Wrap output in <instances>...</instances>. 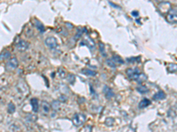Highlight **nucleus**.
I'll use <instances>...</instances> for the list:
<instances>
[{
  "instance_id": "2",
  "label": "nucleus",
  "mask_w": 177,
  "mask_h": 132,
  "mask_svg": "<svg viewBox=\"0 0 177 132\" xmlns=\"http://www.w3.org/2000/svg\"><path fill=\"white\" fill-rule=\"evenodd\" d=\"M44 43L52 50H55L59 47V42L57 41V39L53 36H50V37L46 38V40L44 41Z\"/></svg>"
},
{
  "instance_id": "8",
  "label": "nucleus",
  "mask_w": 177,
  "mask_h": 132,
  "mask_svg": "<svg viewBox=\"0 0 177 132\" xmlns=\"http://www.w3.org/2000/svg\"><path fill=\"white\" fill-rule=\"evenodd\" d=\"M86 42V45L90 49V50L91 51H93L94 50V49H95V42H94V41L90 38V37H86L85 38V40H84L83 41H82L81 42V45L82 44H83V43H85Z\"/></svg>"
},
{
  "instance_id": "13",
  "label": "nucleus",
  "mask_w": 177,
  "mask_h": 132,
  "mask_svg": "<svg viewBox=\"0 0 177 132\" xmlns=\"http://www.w3.org/2000/svg\"><path fill=\"white\" fill-rule=\"evenodd\" d=\"M136 90L138 91V92L144 94V93H147L149 92V88L146 85H139V86H137Z\"/></svg>"
},
{
  "instance_id": "21",
  "label": "nucleus",
  "mask_w": 177,
  "mask_h": 132,
  "mask_svg": "<svg viewBox=\"0 0 177 132\" xmlns=\"http://www.w3.org/2000/svg\"><path fill=\"white\" fill-rule=\"evenodd\" d=\"M104 123L107 125V126H113L114 123V119L112 118V117H107L104 121Z\"/></svg>"
},
{
  "instance_id": "14",
  "label": "nucleus",
  "mask_w": 177,
  "mask_h": 132,
  "mask_svg": "<svg viewBox=\"0 0 177 132\" xmlns=\"http://www.w3.org/2000/svg\"><path fill=\"white\" fill-rule=\"evenodd\" d=\"M81 72L85 74V75H87V76H96L97 75V72L96 71H91L90 69H83L81 71Z\"/></svg>"
},
{
  "instance_id": "11",
  "label": "nucleus",
  "mask_w": 177,
  "mask_h": 132,
  "mask_svg": "<svg viewBox=\"0 0 177 132\" xmlns=\"http://www.w3.org/2000/svg\"><path fill=\"white\" fill-rule=\"evenodd\" d=\"M30 102H31L32 110L35 112V113H36V112L38 111V109H39V103H38L37 99L34 98V99H32Z\"/></svg>"
},
{
  "instance_id": "28",
  "label": "nucleus",
  "mask_w": 177,
  "mask_h": 132,
  "mask_svg": "<svg viewBox=\"0 0 177 132\" xmlns=\"http://www.w3.org/2000/svg\"><path fill=\"white\" fill-rule=\"evenodd\" d=\"M132 15H133L134 17H137V16L139 15V12L136 11H132Z\"/></svg>"
},
{
  "instance_id": "10",
  "label": "nucleus",
  "mask_w": 177,
  "mask_h": 132,
  "mask_svg": "<svg viewBox=\"0 0 177 132\" xmlns=\"http://www.w3.org/2000/svg\"><path fill=\"white\" fill-rule=\"evenodd\" d=\"M153 100L154 101H159V100H164L165 98H166V94H165V92L162 91H159L156 92L154 95H153Z\"/></svg>"
},
{
  "instance_id": "7",
  "label": "nucleus",
  "mask_w": 177,
  "mask_h": 132,
  "mask_svg": "<svg viewBox=\"0 0 177 132\" xmlns=\"http://www.w3.org/2000/svg\"><path fill=\"white\" fill-rule=\"evenodd\" d=\"M29 42L24 40H21L17 44H16V49L19 51H25L28 50L29 48Z\"/></svg>"
},
{
  "instance_id": "17",
  "label": "nucleus",
  "mask_w": 177,
  "mask_h": 132,
  "mask_svg": "<svg viewBox=\"0 0 177 132\" xmlns=\"http://www.w3.org/2000/svg\"><path fill=\"white\" fill-rule=\"evenodd\" d=\"M112 59L114 60L116 64H122L124 61H123V59L121 58V57H120L119 56H114L113 57H112Z\"/></svg>"
},
{
  "instance_id": "3",
  "label": "nucleus",
  "mask_w": 177,
  "mask_h": 132,
  "mask_svg": "<svg viewBox=\"0 0 177 132\" xmlns=\"http://www.w3.org/2000/svg\"><path fill=\"white\" fill-rule=\"evenodd\" d=\"M85 120H86V117L83 114H76L73 118V123L74 126L76 127H79L81 125H83L84 122H85Z\"/></svg>"
},
{
  "instance_id": "26",
  "label": "nucleus",
  "mask_w": 177,
  "mask_h": 132,
  "mask_svg": "<svg viewBox=\"0 0 177 132\" xmlns=\"http://www.w3.org/2000/svg\"><path fill=\"white\" fill-rule=\"evenodd\" d=\"M140 60V57H131V58H128L127 61L128 62H134V61H139Z\"/></svg>"
},
{
  "instance_id": "16",
  "label": "nucleus",
  "mask_w": 177,
  "mask_h": 132,
  "mask_svg": "<svg viewBox=\"0 0 177 132\" xmlns=\"http://www.w3.org/2000/svg\"><path fill=\"white\" fill-rule=\"evenodd\" d=\"M9 57H11V54L9 51L5 50L1 53V61H3V60H5V59H7V58H9Z\"/></svg>"
},
{
  "instance_id": "19",
  "label": "nucleus",
  "mask_w": 177,
  "mask_h": 132,
  "mask_svg": "<svg viewBox=\"0 0 177 132\" xmlns=\"http://www.w3.org/2000/svg\"><path fill=\"white\" fill-rule=\"evenodd\" d=\"M35 24H36V27L38 28V30L40 31L41 33H43L44 32V26L43 25L42 23L40 22V21H36V22H35Z\"/></svg>"
},
{
  "instance_id": "24",
  "label": "nucleus",
  "mask_w": 177,
  "mask_h": 132,
  "mask_svg": "<svg viewBox=\"0 0 177 132\" xmlns=\"http://www.w3.org/2000/svg\"><path fill=\"white\" fill-rule=\"evenodd\" d=\"M99 50H100V53L104 56H106V52L104 50V45L102 43V42H99Z\"/></svg>"
},
{
  "instance_id": "25",
  "label": "nucleus",
  "mask_w": 177,
  "mask_h": 132,
  "mask_svg": "<svg viewBox=\"0 0 177 132\" xmlns=\"http://www.w3.org/2000/svg\"><path fill=\"white\" fill-rule=\"evenodd\" d=\"M58 74H59V76L63 79V78H65V76H66V71L65 70H63V69H60V71L58 72Z\"/></svg>"
},
{
  "instance_id": "1",
  "label": "nucleus",
  "mask_w": 177,
  "mask_h": 132,
  "mask_svg": "<svg viewBox=\"0 0 177 132\" xmlns=\"http://www.w3.org/2000/svg\"><path fill=\"white\" fill-rule=\"evenodd\" d=\"M128 77L131 80H135L138 83H142L146 80V76L145 74L141 73L138 68H128L126 71Z\"/></svg>"
},
{
  "instance_id": "9",
  "label": "nucleus",
  "mask_w": 177,
  "mask_h": 132,
  "mask_svg": "<svg viewBox=\"0 0 177 132\" xmlns=\"http://www.w3.org/2000/svg\"><path fill=\"white\" fill-rule=\"evenodd\" d=\"M103 91H104V95H105V97H106L107 99H110V98H112V97L114 96V91H113L109 86H107V85H104V88H103Z\"/></svg>"
},
{
  "instance_id": "18",
  "label": "nucleus",
  "mask_w": 177,
  "mask_h": 132,
  "mask_svg": "<svg viewBox=\"0 0 177 132\" xmlns=\"http://www.w3.org/2000/svg\"><path fill=\"white\" fill-rule=\"evenodd\" d=\"M15 109H16V108H15V105L12 103V102H10L9 104H8V108H7V111L9 114H13L14 112H15Z\"/></svg>"
},
{
  "instance_id": "5",
  "label": "nucleus",
  "mask_w": 177,
  "mask_h": 132,
  "mask_svg": "<svg viewBox=\"0 0 177 132\" xmlns=\"http://www.w3.org/2000/svg\"><path fill=\"white\" fill-rule=\"evenodd\" d=\"M171 10H172L171 9V4L169 2H161V3H159L158 11H160V13L166 14V13H168Z\"/></svg>"
},
{
  "instance_id": "12",
  "label": "nucleus",
  "mask_w": 177,
  "mask_h": 132,
  "mask_svg": "<svg viewBox=\"0 0 177 132\" xmlns=\"http://www.w3.org/2000/svg\"><path fill=\"white\" fill-rule=\"evenodd\" d=\"M150 104H151V101H150L149 99L145 98V99H143V100L140 101V103H139V108H145L146 107H148Z\"/></svg>"
},
{
  "instance_id": "4",
  "label": "nucleus",
  "mask_w": 177,
  "mask_h": 132,
  "mask_svg": "<svg viewBox=\"0 0 177 132\" xmlns=\"http://www.w3.org/2000/svg\"><path fill=\"white\" fill-rule=\"evenodd\" d=\"M167 21L172 24H177V8H174L167 14Z\"/></svg>"
},
{
  "instance_id": "23",
  "label": "nucleus",
  "mask_w": 177,
  "mask_h": 132,
  "mask_svg": "<svg viewBox=\"0 0 177 132\" xmlns=\"http://www.w3.org/2000/svg\"><path fill=\"white\" fill-rule=\"evenodd\" d=\"M106 64L109 66V67H112V68H115L116 67V63H115L114 60L111 58H108V59H106Z\"/></svg>"
},
{
  "instance_id": "27",
  "label": "nucleus",
  "mask_w": 177,
  "mask_h": 132,
  "mask_svg": "<svg viewBox=\"0 0 177 132\" xmlns=\"http://www.w3.org/2000/svg\"><path fill=\"white\" fill-rule=\"evenodd\" d=\"M60 101L66 102V97L64 96V95H60Z\"/></svg>"
},
{
  "instance_id": "22",
  "label": "nucleus",
  "mask_w": 177,
  "mask_h": 132,
  "mask_svg": "<svg viewBox=\"0 0 177 132\" xmlns=\"http://www.w3.org/2000/svg\"><path fill=\"white\" fill-rule=\"evenodd\" d=\"M66 79H67L68 83H70L71 85H73V83H74V81H75V76L73 75V74H68Z\"/></svg>"
},
{
  "instance_id": "15",
  "label": "nucleus",
  "mask_w": 177,
  "mask_h": 132,
  "mask_svg": "<svg viewBox=\"0 0 177 132\" xmlns=\"http://www.w3.org/2000/svg\"><path fill=\"white\" fill-rule=\"evenodd\" d=\"M42 108H43V113H49L50 111V108H51V107H50V105H49V103L46 101H42Z\"/></svg>"
},
{
  "instance_id": "6",
  "label": "nucleus",
  "mask_w": 177,
  "mask_h": 132,
  "mask_svg": "<svg viewBox=\"0 0 177 132\" xmlns=\"http://www.w3.org/2000/svg\"><path fill=\"white\" fill-rule=\"evenodd\" d=\"M18 64H19V62L17 60L16 57H12L10 58V60L6 63L5 64V68L7 71H12V70H14L18 67Z\"/></svg>"
},
{
  "instance_id": "20",
  "label": "nucleus",
  "mask_w": 177,
  "mask_h": 132,
  "mask_svg": "<svg viewBox=\"0 0 177 132\" xmlns=\"http://www.w3.org/2000/svg\"><path fill=\"white\" fill-rule=\"evenodd\" d=\"M52 108L54 110H59L60 108V101H54L52 104Z\"/></svg>"
}]
</instances>
